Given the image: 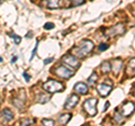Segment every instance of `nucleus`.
Listing matches in <instances>:
<instances>
[{"label":"nucleus","mask_w":135,"mask_h":126,"mask_svg":"<svg viewBox=\"0 0 135 126\" xmlns=\"http://www.w3.org/2000/svg\"><path fill=\"white\" fill-rule=\"evenodd\" d=\"M94 50V43L90 40H83L77 47H73L71 50V53H73L74 56L77 57H84L87 54H89Z\"/></svg>","instance_id":"f257e3e1"},{"label":"nucleus","mask_w":135,"mask_h":126,"mask_svg":"<svg viewBox=\"0 0 135 126\" xmlns=\"http://www.w3.org/2000/svg\"><path fill=\"white\" fill-rule=\"evenodd\" d=\"M43 89L46 92H50V94H55V92H60L64 90V85L60 81L49 80L43 83Z\"/></svg>","instance_id":"f03ea898"},{"label":"nucleus","mask_w":135,"mask_h":126,"mask_svg":"<svg viewBox=\"0 0 135 126\" xmlns=\"http://www.w3.org/2000/svg\"><path fill=\"white\" fill-rule=\"evenodd\" d=\"M97 103L98 100L96 98H89L83 103V109L89 116H96L97 115Z\"/></svg>","instance_id":"7ed1b4c3"},{"label":"nucleus","mask_w":135,"mask_h":126,"mask_svg":"<svg viewBox=\"0 0 135 126\" xmlns=\"http://www.w3.org/2000/svg\"><path fill=\"white\" fill-rule=\"evenodd\" d=\"M125 26L123 24H117L113 27H109L105 31V34L107 37H114V36H118V35H123L125 33Z\"/></svg>","instance_id":"20e7f679"},{"label":"nucleus","mask_w":135,"mask_h":126,"mask_svg":"<svg viewBox=\"0 0 135 126\" xmlns=\"http://www.w3.org/2000/svg\"><path fill=\"white\" fill-rule=\"evenodd\" d=\"M55 74L57 75L59 78H62V79H69L71 77L74 75V71L69 69L68 66L64 65H60L55 69Z\"/></svg>","instance_id":"39448f33"},{"label":"nucleus","mask_w":135,"mask_h":126,"mask_svg":"<svg viewBox=\"0 0 135 126\" xmlns=\"http://www.w3.org/2000/svg\"><path fill=\"white\" fill-rule=\"evenodd\" d=\"M62 62L64 63V64H66L68 66H71V68H79L80 66L78 59L75 57L73 54H65V55H63Z\"/></svg>","instance_id":"423d86ee"},{"label":"nucleus","mask_w":135,"mask_h":126,"mask_svg":"<svg viewBox=\"0 0 135 126\" xmlns=\"http://www.w3.org/2000/svg\"><path fill=\"white\" fill-rule=\"evenodd\" d=\"M135 110V105L133 103H131V101H127V103H125L123 106L120 107V113L123 114L124 117H128L131 116L134 113Z\"/></svg>","instance_id":"0eeeda50"},{"label":"nucleus","mask_w":135,"mask_h":126,"mask_svg":"<svg viewBox=\"0 0 135 126\" xmlns=\"http://www.w3.org/2000/svg\"><path fill=\"white\" fill-rule=\"evenodd\" d=\"M79 103V97L75 94H72L69 96V98L66 99V101L64 104V108L66 110H71V109H73L75 107V105Z\"/></svg>","instance_id":"6e6552de"},{"label":"nucleus","mask_w":135,"mask_h":126,"mask_svg":"<svg viewBox=\"0 0 135 126\" xmlns=\"http://www.w3.org/2000/svg\"><path fill=\"white\" fill-rule=\"evenodd\" d=\"M112 85H107V83H100V85H98V87H97V91L99 92V95L101 96V97H106V96H108L109 94H110L112 91Z\"/></svg>","instance_id":"1a4fd4ad"},{"label":"nucleus","mask_w":135,"mask_h":126,"mask_svg":"<svg viewBox=\"0 0 135 126\" xmlns=\"http://www.w3.org/2000/svg\"><path fill=\"white\" fill-rule=\"evenodd\" d=\"M122 69H123V62H122V60L120 59H115L112 63V71L114 72V74L118 75Z\"/></svg>","instance_id":"9d476101"},{"label":"nucleus","mask_w":135,"mask_h":126,"mask_svg":"<svg viewBox=\"0 0 135 126\" xmlns=\"http://www.w3.org/2000/svg\"><path fill=\"white\" fill-rule=\"evenodd\" d=\"M1 118H2V122H10L14 119V113H12L9 108H5L2 109L1 112Z\"/></svg>","instance_id":"9b49d317"},{"label":"nucleus","mask_w":135,"mask_h":126,"mask_svg":"<svg viewBox=\"0 0 135 126\" xmlns=\"http://www.w3.org/2000/svg\"><path fill=\"white\" fill-rule=\"evenodd\" d=\"M74 90L79 95H86L88 92V86L83 82H78V83H75V86H74Z\"/></svg>","instance_id":"f8f14e48"},{"label":"nucleus","mask_w":135,"mask_h":126,"mask_svg":"<svg viewBox=\"0 0 135 126\" xmlns=\"http://www.w3.org/2000/svg\"><path fill=\"white\" fill-rule=\"evenodd\" d=\"M126 73H127L128 77H134L135 75V57L129 60L127 68H126Z\"/></svg>","instance_id":"ddd939ff"},{"label":"nucleus","mask_w":135,"mask_h":126,"mask_svg":"<svg viewBox=\"0 0 135 126\" xmlns=\"http://www.w3.org/2000/svg\"><path fill=\"white\" fill-rule=\"evenodd\" d=\"M61 6V0H47V8L50 9H57Z\"/></svg>","instance_id":"4468645a"},{"label":"nucleus","mask_w":135,"mask_h":126,"mask_svg":"<svg viewBox=\"0 0 135 126\" xmlns=\"http://www.w3.org/2000/svg\"><path fill=\"white\" fill-rule=\"evenodd\" d=\"M50 98H51V96H50V95L40 94V95H37V97H36V101H37V103H40V104H45V103H47V101H49Z\"/></svg>","instance_id":"2eb2a0df"},{"label":"nucleus","mask_w":135,"mask_h":126,"mask_svg":"<svg viewBox=\"0 0 135 126\" xmlns=\"http://www.w3.org/2000/svg\"><path fill=\"white\" fill-rule=\"evenodd\" d=\"M100 69H101V71H103V73L110 72L112 71V63H109L108 61L103 62L101 63V65H100Z\"/></svg>","instance_id":"dca6fc26"},{"label":"nucleus","mask_w":135,"mask_h":126,"mask_svg":"<svg viewBox=\"0 0 135 126\" xmlns=\"http://www.w3.org/2000/svg\"><path fill=\"white\" fill-rule=\"evenodd\" d=\"M71 119V114H62L60 117H59V123L62 124V125H65L68 124V122H69Z\"/></svg>","instance_id":"f3484780"},{"label":"nucleus","mask_w":135,"mask_h":126,"mask_svg":"<svg viewBox=\"0 0 135 126\" xmlns=\"http://www.w3.org/2000/svg\"><path fill=\"white\" fill-rule=\"evenodd\" d=\"M114 120L116 122V123H118V124H120V123H123V114H119L117 110H116V113H115V115H114Z\"/></svg>","instance_id":"a211bd4d"},{"label":"nucleus","mask_w":135,"mask_h":126,"mask_svg":"<svg viewBox=\"0 0 135 126\" xmlns=\"http://www.w3.org/2000/svg\"><path fill=\"white\" fill-rule=\"evenodd\" d=\"M97 78H98V77H97V74L95 72H92L90 77L88 78V85H91V86L95 85L96 81H97Z\"/></svg>","instance_id":"6ab92c4d"},{"label":"nucleus","mask_w":135,"mask_h":126,"mask_svg":"<svg viewBox=\"0 0 135 126\" xmlns=\"http://www.w3.org/2000/svg\"><path fill=\"white\" fill-rule=\"evenodd\" d=\"M42 124L45 125V126H53L54 124V120L53 119H47V118H44L43 120H42Z\"/></svg>","instance_id":"aec40b11"},{"label":"nucleus","mask_w":135,"mask_h":126,"mask_svg":"<svg viewBox=\"0 0 135 126\" xmlns=\"http://www.w3.org/2000/svg\"><path fill=\"white\" fill-rule=\"evenodd\" d=\"M9 35H10V37H11V38L14 40V42H15V44H16V45L20 43V40H22V38H20L19 36H17L16 34H14V33H10Z\"/></svg>","instance_id":"412c9836"},{"label":"nucleus","mask_w":135,"mask_h":126,"mask_svg":"<svg viewBox=\"0 0 135 126\" xmlns=\"http://www.w3.org/2000/svg\"><path fill=\"white\" fill-rule=\"evenodd\" d=\"M71 7H75V6H80L84 3V0H71Z\"/></svg>","instance_id":"4be33fe9"},{"label":"nucleus","mask_w":135,"mask_h":126,"mask_svg":"<svg viewBox=\"0 0 135 126\" xmlns=\"http://www.w3.org/2000/svg\"><path fill=\"white\" fill-rule=\"evenodd\" d=\"M37 47H38V41H36V44H35V47H34L33 50V52H32V55H31V59H29V61L32 62V60L34 59V56H35V54H36V51H37Z\"/></svg>","instance_id":"5701e85b"},{"label":"nucleus","mask_w":135,"mask_h":126,"mask_svg":"<svg viewBox=\"0 0 135 126\" xmlns=\"http://www.w3.org/2000/svg\"><path fill=\"white\" fill-rule=\"evenodd\" d=\"M34 123V119L29 118V119H23L22 122H20V124L22 125H32Z\"/></svg>","instance_id":"b1692460"},{"label":"nucleus","mask_w":135,"mask_h":126,"mask_svg":"<svg viewBox=\"0 0 135 126\" xmlns=\"http://www.w3.org/2000/svg\"><path fill=\"white\" fill-rule=\"evenodd\" d=\"M108 47H109V45H108V44H100V45H99V47H98V50L101 52V51H105V50H107Z\"/></svg>","instance_id":"393cba45"},{"label":"nucleus","mask_w":135,"mask_h":126,"mask_svg":"<svg viewBox=\"0 0 135 126\" xmlns=\"http://www.w3.org/2000/svg\"><path fill=\"white\" fill-rule=\"evenodd\" d=\"M54 28V24L53 23H46L44 25V29H53Z\"/></svg>","instance_id":"a878e982"},{"label":"nucleus","mask_w":135,"mask_h":126,"mask_svg":"<svg viewBox=\"0 0 135 126\" xmlns=\"http://www.w3.org/2000/svg\"><path fill=\"white\" fill-rule=\"evenodd\" d=\"M53 61V57H50V59H46V60H44V64H49V63H51Z\"/></svg>","instance_id":"bb28decb"},{"label":"nucleus","mask_w":135,"mask_h":126,"mask_svg":"<svg viewBox=\"0 0 135 126\" xmlns=\"http://www.w3.org/2000/svg\"><path fill=\"white\" fill-rule=\"evenodd\" d=\"M108 107H109V103H108V101H106V104H105V108H104V112H106L107 109H108Z\"/></svg>","instance_id":"cd10ccee"},{"label":"nucleus","mask_w":135,"mask_h":126,"mask_svg":"<svg viewBox=\"0 0 135 126\" xmlns=\"http://www.w3.org/2000/svg\"><path fill=\"white\" fill-rule=\"evenodd\" d=\"M23 75L25 77V79H26V80H29V75H28L26 72H24V73H23Z\"/></svg>","instance_id":"c85d7f7f"},{"label":"nucleus","mask_w":135,"mask_h":126,"mask_svg":"<svg viewBox=\"0 0 135 126\" xmlns=\"http://www.w3.org/2000/svg\"><path fill=\"white\" fill-rule=\"evenodd\" d=\"M17 60V56H15V57H12V60H11V62H15Z\"/></svg>","instance_id":"c756f323"},{"label":"nucleus","mask_w":135,"mask_h":126,"mask_svg":"<svg viewBox=\"0 0 135 126\" xmlns=\"http://www.w3.org/2000/svg\"><path fill=\"white\" fill-rule=\"evenodd\" d=\"M132 14H133V16H134V17H135V8H134V9H133V11H132Z\"/></svg>","instance_id":"7c9ffc66"}]
</instances>
